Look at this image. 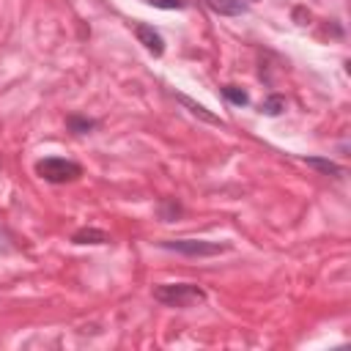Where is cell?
I'll return each instance as SVG.
<instances>
[{"label": "cell", "mask_w": 351, "mask_h": 351, "mask_svg": "<svg viewBox=\"0 0 351 351\" xmlns=\"http://www.w3.org/2000/svg\"><path fill=\"white\" fill-rule=\"evenodd\" d=\"M154 299L165 307H176V310H189L206 302V291L195 282H162L154 285Z\"/></svg>", "instance_id": "obj_1"}, {"label": "cell", "mask_w": 351, "mask_h": 351, "mask_svg": "<svg viewBox=\"0 0 351 351\" xmlns=\"http://www.w3.org/2000/svg\"><path fill=\"white\" fill-rule=\"evenodd\" d=\"M159 247L186 258H211L230 250L228 241H206V239H167V241H159Z\"/></svg>", "instance_id": "obj_2"}, {"label": "cell", "mask_w": 351, "mask_h": 351, "mask_svg": "<svg viewBox=\"0 0 351 351\" xmlns=\"http://www.w3.org/2000/svg\"><path fill=\"white\" fill-rule=\"evenodd\" d=\"M36 176L49 184H66V181H77L82 176V165L63 159V156H44L36 162Z\"/></svg>", "instance_id": "obj_3"}, {"label": "cell", "mask_w": 351, "mask_h": 351, "mask_svg": "<svg viewBox=\"0 0 351 351\" xmlns=\"http://www.w3.org/2000/svg\"><path fill=\"white\" fill-rule=\"evenodd\" d=\"M134 36H137V41H140V44H143L154 58L165 55V38L159 36V30H154V25L134 22Z\"/></svg>", "instance_id": "obj_4"}, {"label": "cell", "mask_w": 351, "mask_h": 351, "mask_svg": "<svg viewBox=\"0 0 351 351\" xmlns=\"http://www.w3.org/2000/svg\"><path fill=\"white\" fill-rule=\"evenodd\" d=\"M173 99H178V101H181V104H184V107H186V110H189L192 115H197L200 121H206V123H214V126H225V121H222L219 115H214V112H208V110H206L203 104H197V101H192L189 96H184V93H173Z\"/></svg>", "instance_id": "obj_5"}, {"label": "cell", "mask_w": 351, "mask_h": 351, "mask_svg": "<svg viewBox=\"0 0 351 351\" xmlns=\"http://www.w3.org/2000/svg\"><path fill=\"white\" fill-rule=\"evenodd\" d=\"M206 5L219 14V16H239V14H247V3L244 0H206Z\"/></svg>", "instance_id": "obj_6"}, {"label": "cell", "mask_w": 351, "mask_h": 351, "mask_svg": "<svg viewBox=\"0 0 351 351\" xmlns=\"http://www.w3.org/2000/svg\"><path fill=\"white\" fill-rule=\"evenodd\" d=\"M302 162H304L307 167H315V170L324 173V176H332V178H340V176L346 173L337 162H332V159H326V156H302Z\"/></svg>", "instance_id": "obj_7"}, {"label": "cell", "mask_w": 351, "mask_h": 351, "mask_svg": "<svg viewBox=\"0 0 351 351\" xmlns=\"http://www.w3.org/2000/svg\"><path fill=\"white\" fill-rule=\"evenodd\" d=\"M71 241H74V244H107L110 236H107L104 230H99V228H80V230L71 236Z\"/></svg>", "instance_id": "obj_8"}, {"label": "cell", "mask_w": 351, "mask_h": 351, "mask_svg": "<svg viewBox=\"0 0 351 351\" xmlns=\"http://www.w3.org/2000/svg\"><path fill=\"white\" fill-rule=\"evenodd\" d=\"M66 126H69V132H74V134H88L90 129H96V121L74 112V115H69V118H66Z\"/></svg>", "instance_id": "obj_9"}, {"label": "cell", "mask_w": 351, "mask_h": 351, "mask_svg": "<svg viewBox=\"0 0 351 351\" xmlns=\"http://www.w3.org/2000/svg\"><path fill=\"white\" fill-rule=\"evenodd\" d=\"M282 110H285V96H280V93H271V96H266L261 101V112L263 115H280Z\"/></svg>", "instance_id": "obj_10"}, {"label": "cell", "mask_w": 351, "mask_h": 351, "mask_svg": "<svg viewBox=\"0 0 351 351\" xmlns=\"http://www.w3.org/2000/svg\"><path fill=\"white\" fill-rule=\"evenodd\" d=\"M222 96H225L230 104H236V107H244V104H250V96H247V90H241L239 85H225V88H222Z\"/></svg>", "instance_id": "obj_11"}, {"label": "cell", "mask_w": 351, "mask_h": 351, "mask_svg": "<svg viewBox=\"0 0 351 351\" xmlns=\"http://www.w3.org/2000/svg\"><path fill=\"white\" fill-rule=\"evenodd\" d=\"M154 8H165V11H181L186 5V0H148Z\"/></svg>", "instance_id": "obj_12"}, {"label": "cell", "mask_w": 351, "mask_h": 351, "mask_svg": "<svg viewBox=\"0 0 351 351\" xmlns=\"http://www.w3.org/2000/svg\"><path fill=\"white\" fill-rule=\"evenodd\" d=\"M165 206H167V211L162 214L165 219H173L176 214H181V206H178V203H173V200H165Z\"/></svg>", "instance_id": "obj_13"}]
</instances>
